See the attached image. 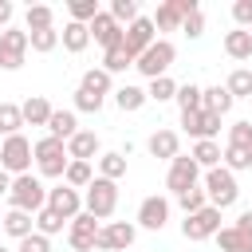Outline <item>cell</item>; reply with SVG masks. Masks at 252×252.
Masks as SVG:
<instances>
[{
	"instance_id": "obj_1",
	"label": "cell",
	"mask_w": 252,
	"mask_h": 252,
	"mask_svg": "<svg viewBox=\"0 0 252 252\" xmlns=\"http://www.w3.org/2000/svg\"><path fill=\"white\" fill-rule=\"evenodd\" d=\"M8 209H20V213H39L47 209V185L39 173H20L12 177V189H8Z\"/></svg>"
},
{
	"instance_id": "obj_2",
	"label": "cell",
	"mask_w": 252,
	"mask_h": 252,
	"mask_svg": "<svg viewBox=\"0 0 252 252\" xmlns=\"http://www.w3.org/2000/svg\"><path fill=\"white\" fill-rule=\"evenodd\" d=\"M67 165H71V158H67V142L43 134V138L35 142V173H39V177H51V181H63Z\"/></svg>"
},
{
	"instance_id": "obj_3",
	"label": "cell",
	"mask_w": 252,
	"mask_h": 252,
	"mask_svg": "<svg viewBox=\"0 0 252 252\" xmlns=\"http://www.w3.org/2000/svg\"><path fill=\"white\" fill-rule=\"evenodd\" d=\"M201 185H205V193H209V205L213 209H232L236 201H240V185H236V173L232 169H224V165H217V169H205V177H201Z\"/></svg>"
},
{
	"instance_id": "obj_4",
	"label": "cell",
	"mask_w": 252,
	"mask_h": 252,
	"mask_svg": "<svg viewBox=\"0 0 252 252\" xmlns=\"http://www.w3.org/2000/svg\"><path fill=\"white\" fill-rule=\"evenodd\" d=\"M83 213H91L94 220H110V217L118 213V181L94 177V181L83 189Z\"/></svg>"
},
{
	"instance_id": "obj_5",
	"label": "cell",
	"mask_w": 252,
	"mask_h": 252,
	"mask_svg": "<svg viewBox=\"0 0 252 252\" xmlns=\"http://www.w3.org/2000/svg\"><path fill=\"white\" fill-rule=\"evenodd\" d=\"M32 165H35V142H28V134L4 138V146H0V169H8L12 177H20V173H32Z\"/></svg>"
},
{
	"instance_id": "obj_6",
	"label": "cell",
	"mask_w": 252,
	"mask_h": 252,
	"mask_svg": "<svg viewBox=\"0 0 252 252\" xmlns=\"http://www.w3.org/2000/svg\"><path fill=\"white\" fill-rule=\"evenodd\" d=\"M173 59H177V47L169 43V39H154V47H146L142 55H138V63H134V71L142 75V79H161V75H169V67H173Z\"/></svg>"
},
{
	"instance_id": "obj_7",
	"label": "cell",
	"mask_w": 252,
	"mask_h": 252,
	"mask_svg": "<svg viewBox=\"0 0 252 252\" xmlns=\"http://www.w3.org/2000/svg\"><path fill=\"white\" fill-rule=\"evenodd\" d=\"M201 177H205V169L193 161V158H185V154H177L173 161H169V169H165V189L173 193V197H181L185 189H193V185H201Z\"/></svg>"
},
{
	"instance_id": "obj_8",
	"label": "cell",
	"mask_w": 252,
	"mask_h": 252,
	"mask_svg": "<svg viewBox=\"0 0 252 252\" xmlns=\"http://www.w3.org/2000/svg\"><path fill=\"white\" fill-rule=\"evenodd\" d=\"M169 213H173V201L169 197H161V193H150V197H142V205H138V228H146V232H161L165 224H169Z\"/></svg>"
},
{
	"instance_id": "obj_9",
	"label": "cell",
	"mask_w": 252,
	"mask_h": 252,
	"mask_svg": "<svg viewBox=\"0 0 252 252\" xmlns=\"http://www.w3.org/2000/svg\"><path fill=\"white\" fill-rule=\"evenodd\" d=\"M28 32L24 28H4L0 32V71H20L28 59Z\"/></svg>"
},
{
	"instance_id": "obj_10",
	"label": "cell",
	"mask_w": 252,
	"mask_h": 252,
	"mask_svg": "<svg viewBox=\"0 0 252 252\" xmlns=\"http://www.w3.org/2000/svg\"><path fill=\"white\" fill-rule=\"evenodd\" d=\"M138 240V224L134 220H106L98 228V252H126L130 244Z\"/></svg>"
},
{
	"instance_id": "obj_11",
	"label": "cell",
	"mask_w": 252,
	"mask_h": 252,
	"mask_svg": "<svg viewBox=\"0 0 252 252\" xmlns=\"http://www.w3.org/2000/svg\"><path fill=\"white\" fill-rule=\"evenodd\" d=\"M217 232H220V209H213V205H205L201 213H189L181 220V236L185 240H209Z\"/></svg>"
},
{
	"instance_id": "obj_12",
	"label": "cell",
	"mask_w": 252,
	"mask_h": 252,
	"mask_svg": "<svg viewBox=\"0 0 252 252\" xmlns=\"http://www.w3.org/2000/svg\"><path fill=\"white\" fill-rule=\"evenodd\" d=\"M98 228H102V224H98L91 213H79V217L67 224V244H71V252H94Z\"/></svg>"
},
{
	"instance_id": "obj_13",
	"label": "cell",
	"mask_w": 252,
	"mask_h": 252,
	"mask_svg": "<svg viewBox=\"0 0 252 252\" xmlns=\"http://www.w3.org/2000/svg\"><path fill=\"white\" fill-rule=\"evenodd\" d=\"M87 28H91V39H94L102 51H110V47H122V35H126V28H122V24H118V20H114L106 8H102V12H98L91 24H87Z\"/></svg>"
},
{
	"instance_id": "obj_14",
	"label": "cell",
	"mask_w": 252,
	"mask_h": 252,
	"mask_svg": "<svg viewBox=\"0 0 252 252\" xmlns=\"http://www.w3.org/2000/svg\"><path fill=\"white\" fill-rule=\"evenodd\" d=\"M181 126H185V134L193 138V142H209V138H217L220 134V114H213V110H189V114H181Z\"/></svg>"
},
{
	"instance_id": "obj_15",
	"label": "cell",
	"mask_w": 252,
	"mask_h": 252,
	"mask_svg": "<svg viewBox=\"0 0 252 252\" xmlns=\"http://www.w3.org/2000/svg\"><path fill=\"white\" fill-rule=\"evenodd\" d=\"M154 39H158V28H154V16H138L130 28H126V35H122V47L138 59L146 47H154Z\"/></svg>"
},
{
	"instance_id": "obj_16",
	"label": "cell",
	"mask_w": 252,
	"mask_h": 252,
	"mask_svg": "<svg viewBox=\"0 0 252 252\" xmlns=\"http://www.w3.org/2000/svg\"><path fill=\"white\" fill-rule=\"evenodd\" d=\"M47 209H55L63 220H75V217L83 213V193L71 189L67 181H59L55 189H47Z\"/></svg>"
},
{
	"instance_id": "obj_17",
	"label": "cell",
	"mask_w": 252,
	"mask_h": 252,
	"mask_svg": "<svg viewBox=\"0 0 252 252\" xmlns=\"http://www.w3.org/2000/svg\"><path fill=\"white\" fill-rule=\"evenodd\" d=\"M146 150H150V158H158V161H173V158L181 154V138H177V130L158 126V130L146 138Z\"/></svg>"
},
{
	"instance_id": "obj_18",
	"label": "cell",
	"mask_w": 252,
	"mask_h": 252,
	"mask_svg": "<svg viewBox=\"0 0 252 252\" xmlns=\"http://www.w3.org/2000/svg\"><path fill=\"white\" fill-rule=\"evenodd\" d=\"M98 154H102V142H98L94 130H79V134L67 142V158H71V161H98Z\"/></svg>"
},
{
	"instance_id": "obj_19",
	"label": "cell",
	"mask_w": 252,
	"mask_h": 252,
	"mask_svg": "<svg viewBox=\"0 0 252 252\" xmlns=\"http://www.w3.org/2000/svg\"><path fill=\"white\" fill-rule=\"evenodd\" d=\"M146 102H150L146 87H138V83H122V87H114V106H118L122 114H138Z\"/></svg>"
},
{
	"instance_id": "obj_20",
	"label": "cell",
	"mask_w": 252,
	"mask_h": 252,
	"mask_svg": "<svg viewBox=\"0 0 252 252\" xmlns=\"http://www.w3.org/2000/svg\"><path fill=\"white\" fill-rule=\"evenodd\" d=\"M20 110H24V126H47L51 114H55V106H51L43 94H28V98L20 102Z\"/></svg>"
},
{
	"instance_id": "obj_21",
	"label": "cell",
	"mask_w": 252,
	"mask_h": 252,
	"mask_svg": "<svg viewBox=\"0 0 252 252\" xmlns=\"http://www.w3.org/2000/svg\"><path fill=\"white\" fill-rule=\"evenodd\" d=\"M59 43H63V51L79 55V51H87V47H91V28H87V24L67 20V24H63V32H59Z\"/></svg>"
},
{
	"instance_id": "obj_22",
	"label": "cell",
	"mask_w": 252,
	"mask_h": 252,
	"mask_svg": "<svg viewBox=\"0 0 252 252\" xmlns=\"http://www.w3.org/2000/svg\"><path fill=\"white\" fill-rule=\"evenodd\" d=\"M0 228H4L8 236L24 240V236H32V232H35V217H32V213H20V209H8V213L0 217Z\"/></svg>"
},
{
	"instance_id": "obj_23",
	"label": "cell",
	"mask_w": 252,
	"mask_h": 252,
	"mask_svg": "<svg viewBox=\"0 0 252 252\" xmlns=\"http://www.w3.org/2000/svg\"><path fill=\"white\" fill-rule=\"evenodd\" d=\"M224 55L236 59V63H248V59H252V35H248L244 28L224 32Z\"/></svg>"
},
{
	"instance_id": "obj_24",
	"label": "cell",
	"mask_w": 252,
	"mask_h": 252,
	"mask_svg": "<svg viewBox=\"0 0 252 252\" xmlns=\"http://www.w3.org/2000/svg\"><path fill=\"white\" fill-rule=\"evenodd\" d=\"M47 134L59 138V142H71V138L79 134V114H75V110H55L51 122H47Z\"/></svg>"
},
{
	"instance_id": "obj_25",
	"label": "cell",
	"mask_w": 252,
	"mask_h": 252,
	"mask_svg": "<svg viewBox=\"0 0 252 252\" xmlns=\"http://www.w3.org/2000/svg\"><path fill=\"white\" fill-rule=\"evenodd\" d=\"M201 169H217L220 161H224V150H220V142L217 138H209V142H193V154H189Z\"/></svg>"
},
{
	"instance_id": "obj_26",
	"label": "cell",
	"mask_w": 252,
	"mask_h": 252,
	"mask_svg": "<svg viewBox=\"0 0 252 252\" xmlns=\"http://www.w3.org/2000/svg\"><path fill=\"white\" fill-rule=\"evenodd\" d=\"M98 177L122 181V177H126V154H122V150H102V154H98Z\"/></svg>"
},
{
	"instance_id": "obj_27",
	"label": "cell",
	"mask_w": 252,
	"mask_h": 252,
	"mask_svg": "<svg viewBox=\"0 0 252 252\" xmlns=\"http://www.w3.org/2000/svg\"><path fill=\"white\" fill-rule=\"evenodd\" d=\"M43 28H55V8L51 4H28L24 32H43Z\"/></svg>"
},
{
	"instance_id": "obj_28",
	"label": "cell",
	"mask_w": 252,
	"mask_h": 252,
	"mask_svg": "<svg viewBox=\"0 0 252 252\" xmlns=\"http://www.w3.org/2000/svg\"><path fill=\"white\" fill-rule=\"evenodd\" d=\"M79 87H87V91H94V94H114V75L110 71H102V67H87L83 71V79H79Z\"/></svg>"
},
{
	"instance_id": "obj_29",
	"label": "cell",
	"mask_w": 252,
	"mask_h": 252,
	"mask_svg": "<svg viewBox=\"0 0 252 252\" xmlns=\"http://www.w3.org/2000/svg\"><path fill=\"white\" fill-rule=\"evenodd\" d=\"M213 240L220 244V252H252V236L240 232V228H232V224H224Z\"/></svg>"
},
{
	"instance_id": "obj_30",
	"label": "cell",
	"mask_w": 252,
	"mask_h": 252,
	"mask_svg": "<svg viewBox=\"0 0 252 252\" xmlns=\"http://www.w3.org/2000/svg\"><path fill=\"white\" fill-rule=\"evenodd\" d=\"M24 134V110L20 102H0V138Z\"/></svg>"
},
{
	"instance_id": "obj_31",
	"label": "cell",
	"mask_w": 252,
	"mask_h": 252,
	"mask_svg": "<svg viewBox=\"0 0 252 252\" xmlns=\"http://www.w3.org/2000/svg\"><path fill=\"white\" fill-rule=\"evenodd\" d=\"M181 12H177V0H165V4H158V12H154V28L158 32H181Z\"/></svg>"
},
{
	"instance_id": "obj_32",
	"label": "cell",
	"mask_w": 252,
	"mask_h": 252,
	"mask_svg": "<svg viewBox=\"0 0 252 252\" xmlns=\"http://www.w3.org/2000/svg\"><path fill=\"white\" fill-rule=\"evenodd\" d=\"M173 102L181 106V114H189V110H201V106H205V87H197V83H181Z\"/></svg>"
},
{
	"instance_id": "obj_33",
	"label": "cell",
	"mask_w": 252,
	"mask_h": 252,
	"mask_svg": "<svg viewBox=\"0 0 252 252\" xmlns=\"http://www.w3.org/2000/svg\"><path fill=\"white\" fill-rule=\"evenodd\" d=\"M232 102H236V98L228 94V87H220V83H217V87H205V110H213V114L224 118V114L232 110Z\"/></svg>"
},
{
	"instance_id": "obj_34",
	"label": "cell",
	"mask_w": 252,
	"mask_h": 252,
	"mask_svg": "<svg viewBox=\"0 0 252 252\" xmlns=\"http://www.w3.org/2000/svg\"><path fill=\"white\" fill-rule=\"evenodd\" d=\"M94 177H98V173H94V165H91V161H71V165H67V173H63V181H67L71 189H79V193H83Z\"/></svg>"
},
{
	"instance_id": "obj_35",
	"label": "cell",
	"mask_w": 252,
	"mask_h": 252,
	"mask_svg": "<svg viewBox=\"0 0 252 252\" xmlns=\"http://www.w3.org/2000/svg\"><path fill=\"white\" fill-rule=\"evenodd\" d=\"M138 59L126 51V47H110V51H102V71H110V75H122V71H130Z\"/></svg>"
},
{
	"instance_id": "obj_36",
	"label": "cell",
	"mask_w": 252,
	"mask_h": 252,
	"mask_svg": "<svg viewBox=\"0 0 252 252\" xmlns=\"http://www.w3.org/2000/svg\"><path fill=\"white\" fill-rule=\"evenodd\" d=\"M67 224H71V220H63L55 209H39V213H35V232H43V236H59Z\"/></svg>"
},
{
	"instance_id": "obj_37",
	"label": "cell",
	"mask_w": 252,
	"mask_h": 252,
	"mask_svg": "<svg viewBox=\"0 0 252 252\" xmlns=\"http://www.w3.org/2000/svg\"><path fill=\"white\" fill-rule=\"evenodd\" d=\"M224 87H228L232 98H252V71H248V67H236V71L224 79Z\"/></svg>"
},
{
	"instance_id": "obj_38",
	"label": "cell",
	"mask_w": 252,
	"mask_h": 252,
	"mask_svg": "<svg viewBox=\"0 0 252 252\" xmlns=\"http://www.w3.org/2000/svg\"><path fill=\"white\" fill-rule=\"evenodd\" d=\"M224 169H232V173H244V169H252V150H244V146H224V161H220Z\"/></svg>"
},
{
	"instance_id": "obj_39",
	"label": "cell",
	"mask_w": 252,
	"mask_h": 252,
	"mask_svg": "<svg viewBox=\"0 0 252 252\" xmlns=\"http://www.w3.org/2000/svg\"><path fill=\"white\" fill-rule=\"evenodd\" d=\"M28 43H32V51H39V55H47V51H55V47H59V28H43V32H28Z\"/></svg>"
},
{
	"instance_id": "obj_40",
	"label": "cell",
	"mask_w": 252,
	"mask_h": 252,
	"mask_svg": "<svg viewBox=\"0 0 252 252\" xmlns=\"http://www.w3.org/2000/svg\"><path fill=\"white\" fill-rule=\"evenodd\" d=\"M177 87L181 83H173L169 75H161V79H154L146 87V94H150V102H169V98H177Z\"/></svg>"
},
{
	"instance_id": "obj_41",
	"label": "cell",
	"mask_w": 252,
	"mask_h": 252,
	"mask_svg": "<svg viewBox=\"0 0 252 252\" xmlns=\"http://www.w3.org/2000/svg\"><path fill=\"white\" fill-rule=\"evenodd\" d=\"M102 106H106V98H102V94H94V91H87V87H79V91H75V106H71L75 114H79V110H83V114H98Z\"/></svg>"
},
{
	"instance_id": "obj_42",
	"label": "cell",
	"mask_w": 252,
	"mask_h": 252,
	"mask_svg": "<svg viewBox=\"0 0 252 252\" xmlns=\"http://www.w3.org/2000/svg\"><path fill=\"white\" fill-rule=\"evenodd\" d=\"M177 205H181V213L189 217V213H201L205 205H209V193H205V185H193V189H185L181 197H177Z\"/></svg>"
},
{
	"instance_id": "obj_43",
	"label": "cell",
	"mask_w": 252,
	"mask_h": 252,
	"mask_svg": "<svg viewBox=\"0 0 252 252\" xmlns=\"http://www.w3.org/2000/svg\"><path fill=\"white\" fill-rule=\"evenodd\" d=\"M98 12H102L98 0H71V4H67V16H71L75 24H91Z\"/></svg>"
},
{
	"instance_id": "obj_44",
	"label": "cell",
	"mask_w": 252,
	"mask_h": 252,
	"mask_svg": "<svg viewBox=\"0 0 252 252\" xmlns=\"http://www.w3.org/2000/svg\"><path fill=\"white\" fill-rule=\"evenodd\" d=\"M106 12H110L122 28H130V24L142 16V12H138V0H110V8H106Z\"/></svg>"
},
{
	"instance_id": "obj_45",
	"label": "cell",
	"mask_w": 252,
	"mask_h": 252,
	"mask_svg": "<svg viewBox=\"0 0 252 252\" xmlns=\"http://www.w3.org/2000/svg\"><path fill=\"white\" fill-rule=\"evenodd\" d=\"M228 146L252 150V122H232V126H228Z\"/></svg>"
},
{
	"instance_id": "obj_46",
	"label": "cell",
	"mask_w": 252,
	"mask_h": 252,
	"mask_svg": "<svg viewBox=\"0 0 252 252\" xmlns=\"http://www.w3.org/2000/svg\"><path fill=\"white\" fill-rule=\"evenodd\" d=\"M16 252H51V236H43V232H32V236L16 240Z\"/></svg>"
},
{
	"instance_id": "obj_47",
	"label": "cell",
	"mask_w": 252,
	"mask_h": 252,
	"mask_svg": "<svg viewBox=\"0 0 252 252\" xmlns=\"http://www.w3.org/2000/svg\"><path fill=\"white\" fill-rule=\"evenodd\" d=\"M181 32H185L189 39H201V35H205V12H193V16H185V20H181Z\"/></svg>"
},
{
	"instance_id": "obj_48",
	"label": "cell",
	"mask_w": 252,
	"mask_h": 252,
	"mask_svg": "<svg viewBox=\"0 0 252 252\" xmlns=\"http://www.w3.org/2000/svg\"><path fill=\"white\" fill-rule=\"evenodd\" d=\"M232 20H236V28H252V0H236L232 4Z\"/></svg>"
},
{
	"instance_id": "obj_49",
	"label": "cell",
	"mask_w": 252,
	"mask_h": 252,
	"mask_svg": "<svg viewBox=\"0 0 252 252\" xmlns=\"http://www.w3.org/2000/svg\"><path fill=\"white\" fill-rule=\"evenodd\" d=\"M12 16H16V4L12 0H0V32L12 28Z\"/></svg>"
},
{
	"instance_id": "obj_50",
	"label": "cell",
	"mask_w": 252,
	"mask_h": 252,
	"mask_svg": "<svg viewBox=\"0 0 252 252\" xmlns=\"http://www.w3.org/2000/svg\"><path fill=\"white\" fill-rule=\"evenodd\" d=\"M232 228H240V232H248V236H252V209H244V213L232 220Z\"/></svg>"
},
{
	"instance_id": "obj_51",
	"label": "cell",
	"mask_w": 252,
	"mask_h": 252,
	"mask_svg": "<svg viewBox=\"0 0 252 252\" xmlns=\"http://www.w3.org/2000/svg\"><path fill=\"white\" fill-rule=\"evenodd\" d=\"M8 189H12V173L0 169V197H8Z\"/></svg>"
},
{
	"instance_id": "obj_52",
	"label": "cell",
	"mask_w": 252,
	"mask_h": 252,
	"mask_svg": "<svg viewBox=\"0 0 252 252\" xmlns=\"http://www.w3.org/2000/svg\"><path fill=\"white\" fill-rule=\"evenodd\" d=\"M0 252H12V248H4V244H0Z\"/></svg>"
},
{
	"instance_id": "obj_53",
	"label": "cell",
	"mask_w": 252,
	"mask_h": 252,
	"mask_svg": "<svg viewBox=\"0 0 252 252\" xmlns=\"http://www.w3.org/2000/svg\"><path fill=\"white\" fill-rule=\"evenodd\" d=\"M248 35H252V28H248Z\"/></svg>"
},
{
	"instance_id": "obj_54",
	"label": "cell",
	"mask_w": 252,
	"mask_h": 252,
	"mask_svg": "<svg viewBox=\"0 0 252 252\" xmlns=\"http://www.w3.org/2000/svg\"><path fill=\"white\" fill-rule=\"evenodd\" d=\"M0 146H4V138H0Z\"/></svg>"
},
{
	"instance_id": "obj_55",
	"label": "cell",
	"mask_w": 252,
	"mask_h": 252,
	"mask_svg": "<svg viewBox=\"0 0 252 252\" xmlns=\"http://www.w3.org/2000/svg\"><path fill=\"white\" fill-rule=\"evenodd\" d=\"M0 232H4V228H0Z\"/></svg>"
}]
</instances>
